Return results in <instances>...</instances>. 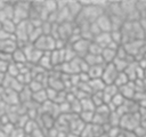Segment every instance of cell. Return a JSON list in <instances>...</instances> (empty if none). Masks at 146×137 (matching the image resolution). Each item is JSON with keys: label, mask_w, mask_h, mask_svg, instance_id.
Masks as SVG:
<instances>
[{"label": "cell", "mask_w": 146, "mask_h": 137, "mask_svg": "<svg viewBox=\"0 0 146 137\" xmlns=\"http://www.w3.org/2000/svg\"><path fill=\"white\" fill-rule=\"evenodd\" d=\"M31 2L26 1H16L14 2V22L16 24L27 21L30 18Z\"/></svg>", "instance_id": "obj_1"}, {"label": "cell", "mask_w": 146, "mask_h": 137, "mask_svg": "<svg viewBox=\"0 0 146 137\" xmlns=\"http://www.w3.org/2000/svg\"><path fill=\"white\" fill-rule=\"evenodd\" d=\"M140 123H141V120H140L138 113H128V114H124L121 116L120 128L122 130L133 131Z\"/></svg>", "instance_id": "obj_2"}, {"label": "cell", "mask_w": 146, "mask_h": 137, "mask_svg": "<svg viewBox=\"0 0 146 137\" xmlns=\"http://www.w3.org/2000/svg\"><path fill=\"white\" fill-rule=\"evenodd\" d=\"M55 43H56V39L52 38L51 35H41L33 43V46L36 49L41 50L42 53H50L55 50Z\"/></svg>", "instance_id": "obj_3"}, {"label": "cell", "mask_w": 146, "mask_h": 137, "mask_svg": "<svg viewBox=\"0 0 146 137\" xmlns=\"http://www.w3.org/2000/svg\"><path fill=\"white\" fill-rule=\"evenodd\" d=\"M117 74H119V72L116 71V68L114 67L113 64H105L103 74H102V80L104 81L105 84H112V83H114Z\"/></svg>", "instance_id": "obj_4"}, {"label": "cell", "mask_w": 146, "mask_h": 137, "mask_svg": "<svg viewBox=\"0 0 146 137\" xmlns=\"http://www.w3.org/2000/svg\"><path fill=\"white\" fill-rule=\"evenodd\" d=\"M90 42H91V41H88V40H86V39H82V38H81L79 41H76L75 43H73L71 47L73 48V50L75 51V54H76V56H78V57L83 58V57L88 54Z\"/></svg>", "instance_id": "obj_5"}, {"label": "cell", "mask_w": 146, "mask_h": 137, "mask_svg": "<svg viewBox=\"0 0 146 137\" xmlns=\"http://www.w3.org/2000/svg\"><path fill=\"white\" fill-rule=\"evenodd\" d=\"M96 24L98 25L100 32H111V31H112L111 17H110L106 13L102 14V15L96 19Z\"/></svg>", "instance_id": "obj_6"}, {"label": "cell", "mask_w": 146, "mask_h": 137, "mask_svg": "<svg viewBox=\"0 0 146 137\" xmlns=\"http://www.w3.org/2000/svg\"><path fill=\"white\" fill-rule=\"evenodd\" d=\"M119 92L125 98V99H133L135 94H136V87H135V82L130 81L128 82L125 86L119 88Z\"/></svg>", "instance_id": "obj_7"}, {"label": "cell", "mask_w": 146, "mask_h": 137, "mask_svg": "<svg viewBox=\"0 0 146 137\" xmlns=\"http://www.w3.org/2000/svg\"><path fill=\"white\" fill-rule=\"evenodd\" d=\"M17 48V42L16 39H8L5 41H0V51L1 53H7V54H13L14 50Z\"/></svg>", "instance_id": "obj_8"}, {"label": "cell", "mask_w": 146, "mask_h": 137, "mask_svg": "<svg viewBox=\"0 0 146 137\" xmlns=\"http://www.w3.org/2000/svg\"><path fill=\"white\" fill-rule=\"evenodd\" d=\"M94 42H96L98 46H100L103 49L106 48L110 43H111V33L110 32H100L98 35H96L92 40Z\"/></svg>", "instance_id": "obj_9"}, {"label": "cell", "mask_w": 146, "mask_h": 137, "mask_svg": "<svg viewBox=\"0 0 146 137\" xmlns=\"http://www.w3.org/2000/svg\"><path fill=\"white\" fill-rule=\"evenodd\" d=\"M14 18V2L7 1L6 7L0 11V21L3 23L5 21Z\"/></svg>", "instance_id": "obj_10"}, {"label": "cell", "mask_w": 146, "mask_h": 137, "mask_svg": "<svg viewBox=\"0 0 146 137\" xmlns=\"http://www.w3.org/2000/svg\"><path fill=\"white\" fill-rule=\"evenodd\" d=\"M11 59H13V63L17 64V65H23V64H26L27 63V58H26V55L24 54L23 49L17 47L14 53L11 54Z\"/></svg>", "instance_id": "obj_11"}, {"label": "cell", "mask_w": 146, "mask_h": 137, "mask_svg": "<svg viewBox=\"0 0 146 137\" xmlns=\"http://www.w3.org/2000/svg\"><path fill=\"white\" fill-rule=\"evenodd\" d=\"M67 9L70 11L71 17L73 18V21L81 14L82 11V6L80 3V1H67Z\"/></svg>", "instance_id": "obj_12"}, {"label": "cell", "mask_w": 146, "mask_h": 137, "mask_svg": "<svg viewBox=\"0 0 146 137\" xmlns=\"http://www.w3.org/2000/svg\"><path fill=\"white\" fill-rule=\"evenodd\" d=\"M41 70H43L44 72L51 71L54 68L52 64H51V59H50V53H43L41 59L39 61V63L36 64Z\"/></svg>", "instance_id": "obj_13"}, {"label": "cell", "mask_w": 146, "mask_h": 137, "mask_svg": "<svg viewBox=\"0 0 146 137\" xmlns=\"http://www.w3.org/2000/svg\"><path fill=\"white\" fill-rule=\"evenodd\" d=\"M120 6H121V10L122 14L124 16V19L127 18V16H129L130 14H132L133 11H136V1H120Z\"/></svg>", "instance_id": "obj_14"}, {"label": "cell", "mask_w": 146, "mask_h": 137, "mask_svg": "<svg viewBox=\"0 0 146 137\" xmlns=\"http://www.w3.org/2000/svg\"><path fill=\"white\" fill-rule=\"evenodd\" d=\"M100 56H102L104 64H112L113 61L116 58V50L111 49V48H104Z\"/></svg>", "instance_id": "obj_15"}, {"label": "cell", "mask_w": 146, "mask_h": 137, "mask_svg": "<svg viewBox=\"0 0 146 137\" xmlns=\"http://www.w3.org/2000/svg\"><path fill=\"white\" fill-rule=\"evenodd\" d=\"M88 86H89V89H90L91 94H94V92L103 91L106 84L104 83V81L102 79H91V80H89Z\"/></svg>", "instance_id": "obj_16"}, {"label": "cell", "mask_w": 146, "mask_h": 137, "mask_svg": "<svg viewBox=\"0 0 146 137\" xmlns=\"http://www.w3.org/2000/svg\"><path fill=\"white\" fill-rule=\"evenodd\" d=\"M103 70H104V65H94L90 66L88 70V75L91 79H102V74H103Z\"/></svg>", "instance_id": "obj_17"}, {"label": "cell", "mask_w": 146, "mask_h": 137, "mask_svg": "<svg viewBox=\"0 0 146 137\" xmlns=\"http://www.w3.org/2000/svg\"><path fill=\"white\" fill-rule=\"evenodd\" d=\"M47 100H48V98H47V94H46V88L32 94V102H34L39 105L44 104Z\"/></svg>", "instance_id": "obj_18"}, {"label": "cell", "mask_w": 146, "mask_h": 137, "mask_svg": "<svg viewBox=\"0 0 146 137\" xmlns=\"http://www.w3.org/2000/svg\"><path fill=\"white\" fill-rule=\"evenodd\" d=\"M94 115H95V111H81L79 114V119L84 124H90L92 123Z\"/></svg>", "instance_id": "obj_19"}, {"label": "cell", "mask_w": 146, "mask_h": 137, "mask_svg": "<svg viewBox=\"0 0 146 137\" xmlns=\"http://www.w3.org/2000/svg\"><path fill=\"white\" fill-rule=\"evenodd\" d=\"M16 27H17V24L14 22V19H8V21H5L2 23V30L11 35L15 34L16 32Z\"/></svg>", "instance_id": "obj_20"}, {"label": "cell", "mask_w": 146, "mask_h": 137, "mask_svg": "<svg viewBox=\"0 0 146 137\" xmlns=\"http://www.w3.org/2000/svg\"><path fill=\"white\" fill-rule=\"evenodd\" d=\"M132 63V62H131ZM114 65V67L116 68L117 72H124L125 68L128 67V65L130 64V62H128L127 59H121V58H115L112 63Z\"/></svg>", "instance_id": "obj_21"}, {"label": "cell", "mask_w": 146, "mask_h": 137, "mask_svg": "<svg viewBox=\"0 0 146 137\" xmlns=\"http://www.w3.org/2000/svg\"><path fill=\"white\" fill-rule=\"evenodd\" d=\"M128 82H130L129 78L127 76V74L124 72H119V74L116 75L115 78V81H114V84L117 87V88H121L123 86H125Z\"/></svg>", "instance_id": "obj_22"}, {"label": "cell", "mask_w": 146, "mask_h": 137, "mask_svg": "<svg viewBox=\"0 0 146 137\" xmlns=\"http://www.w3.org/2000/svg\"><path fill=\"white\" fill-rule=\"evenodd\" d=\"M110 33H111V40H112V42H114L117 46H122L123 45V37H122L121 30H113Z\"/></svg>", "instance_id": "obj_23"}, {"label": "cell", "mask_w": 146, "mask_h": 137, "mask_svg": "<svg viewBox=\"0 0 146 137\" xmlns=\"http://www.w3.org/2000/svg\"><path fill=\"white\" fill-rule=\"evenodd\" d=\"M80 103H81L82 111H95L96 110V107H95V105H94L90 96L89 97H86L83 99H80Z\"/></svg>", "instance_id": "obj_24"}, {"label": "cell", "mask_w": 146, "mask_h": 137, "mask_svg": "<svg viewBox=\"0 0 146 137\" xmlns=\"http://www.w3.org/2000/svg\"><path fill=\"white\" fill-rule=\"evenodd\" d=\"M124 100H125V98H124L120 92H117L116 95H114V96L112 97V100H111V103H108V104L113 105L115 108H119L120 106H122V105H123Z\"/></svg>", "instance_id": "obj_25"}, {"label": "cell", "mask_w": 146, "mask_h": 137, "mask_svg": "<svg viewBox=\"0 0 146 137\" xmlns=\"http://www.w3.org/2000/svg\"><path fill=\"white\" fill-rule=\"evenodd\" d=\"M41 35H43L41 29H40V27H34V29L31 31L30 35H29V42H30V43H34Z\"/></svg>", "instance_id": "obj_26"}, {"label": "cell", "mask_w": 146, "mask_h": 137, "mask_svg": "<svg viewBox=\"0 0 146 137\" xmlns=\"http://www.w3.org/2000/svg\"><path fill=\"white\" fill-rule=\"evenodd\" d=\"M43 8L48 14L57 11V1H43Z\"/></svg>", "instance_id": "obj_27"}, {"label": "cell", "mask_w": 146, "mask_h": 137, "mask_svg": "<svg viewBox=\"0 0 146 137\" xmlns=\"http://www.w3.org/2000/svg\"><path fill=\"white\" fill-rule=\"evenodd\" d=\"M103 51V48L100 46H98L96 42L91 41L90 42V46H89V50H88V54H91V55H100Z\"/></svg>", "instance_id": "obj_28"}, {"label": "cell", "mask_w": 146, "mask_h": 137, "mask_svg": "<svg viewBox=\"0 0 146 137\" xmlns=\"http://www.w3.org/2000/svg\"><path fill=\"white\" fill-rule=\"evenodd\" d=\"M133 132H135L136 137H145V136H146V128L140 123V124L133 130Z\"/></svg>", "instance_id": "obj_29"}, {"label": "cell", "mask_w": 146, "mask_h": 137, "mask_svg": "<svg viewBox=\"0 0 146 137\" xmlns=\"http://www.w3.org/2000/svg\"><path fill=\"white\" fill-rule=\"evenodd\" d=\"M8 63H6V62H3V61H1L0 59V72H3V73H6L7 72V67H8Z\"/></svg>", "instance_id": "obj_30"}, {"label": "cell", "mask_w": 146, "mask_h": 137, "mask_svg": "<svg viewBox=\"0 0 146 137\" xmlns=\"http://www.w3.org/2000/svg\"><path fill=\"white\" fill-rule=\"evenodd\" d=\"M5 78H6V73L0 72V86H2V83L5 81Z\"/></svg>", "instance_id": "obj_31"}, {"label": "cell", "mask_w": 146, "mask_h": 137, "mask_svg": "<svg viewBox=\"0 0 146 137\" xmlns=\"http://www.w3.org/2000/svg\"><path fill=\"white\" fill-rule=\"evenodd\" d=\"M6 5H7V1H1L0 0V11L6 7Z\"/></svg>", "instance_id": "obj_32"}, {"label": "cell", "mask_w": 146, "mask_h": 137, "mask_svg": "<svg viewBox=\"0 0 146 137\" xmlns=\"http://www.w3.org/2000/svg\"><path fill=\"white\" fill-rule=\"evenodd\" d=\"M67 137H80V136H78V135H73V134H70V135H67Z\"/></svg>", "instance_id": "obj_33"}, {"label": "cell", "mask_w": 146, "mask_h": 137, "mask_svg": "<svg viewBox=\"0 0 146 137\" xmlns=\"http://www.w3.org/2000/svg\"><path fill=\"white\" fill-rule=\"evenodd\" d=\"M141 124H143V126H144V127H145V128H146V119H145V120H143V121H141Z\"/></svg>", "instance_id": "obj_34"}, {"label": "cell", "mask_w": 146, "mask_h": 137, "mask_svg": "<svg viewBox=\"0 0 146 137\" xmlns=\"http://www.w3.org/2000/svg\"><path fill=\"white\" fill-rule=\"evenodd\" d=\"M1 30H2V22L0 21V31H1Z\"/></svg>", "instance_id": "obj_35"}]
</instances>
